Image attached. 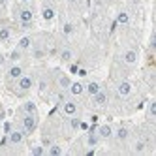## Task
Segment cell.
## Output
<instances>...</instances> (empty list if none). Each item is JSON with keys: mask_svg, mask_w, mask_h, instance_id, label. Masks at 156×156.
Listing matches in <instances>:
<instances>
[{"mask_svg": "<svg viewBox=\"0 0 156 156\" xmlns=\"http://www.w3.org/2000/svg\"><path fill=\"white\" fill-rule=\"evenodd\" d=\"M23 126H25V132H34L36 130V119L32 117V115H27L25 119H23Z\"/></svg>", "mask_w": 156, "mask_h": 156, "instance_id": "1", "label": "cell"}, {"mask_svg": "<svg viewBox=\"0 0 156 156\" xmlns=\"http://www.w3.org/2000/svg\"><path fill=\"white\" fill-rule=\"evenodd\" d=\"M117 92H119V96H122V98L130 96V92H132V85H130L128 81H122V83L119 85V88H117Z\"/></svg>", "mask_w": 156, "mask_h": 156, "instance_id": "2", "label": "cell"}, {"mask_svg": "<svg viewBox=\"0 0 156 156\" xmlns=\"http://www.w3.org/2000/svg\"><path fill=\"white\" fill-rule=\"evenodd\" d=\"M70 92L73 94V96H81L83 92H85V87H83V83H79V81H73V83H70Z\"/></svg>", "mask_w": 156, "mask_h": 156, "instance_id": "3", "label": "cell"}, {"mask_svg": "<svg viewBox=\"0 0 156 156\" xmlns=\"http://www.w3.org/2000/svg\"><path fill=\"white\" fill-rule=\"evenodd\" d=\"M32 83H34V81H32V77H27V75H21L19 77V88H21V90H30Z\"/></svg>", "mask_w": 156, "mask_h": 156, "instance_id": "4", "label": "cell"}, {"mask_svg": "<svg viewBox=\"0 0 156 156\" xmlns=\"http://www.w3.org/2000/svg\"><path fill=\"white\" fill-rule=\"evenodd\" d=\"M98 133H100V137L107 139V137H111V136H113V128H111L109 124H102V126L98 128Z\"/></svg>", "mask_w": 156, "mask_h": 156, "instance_id": "5", "label": "cell"}, {"mask_svg": "<svg viewBox=\"0 0 156 156\" xmlns=\"http://www.w3.org/2000/svg\"><path fill=\"white\" fill-rule=\"evenodd\" d=\"M124 62H126V64H136V62H137V53L133 51V49L126 51V53H124Z\"/></svg>", "mask_w": 156, "mask_h": 156, "instance_id": "6", "label": "cell"}, {"mask_svg": "<svg viewBox=\"0 0 156 156\" xmlns=\"http://www.w3.org/2000/svg\"><path fill=\"white\" fill-rule=\"evenodd\" d=\"M62 111H64L66 115H70V117H73V115L77 113V105H75L73 102H66V104H64V107H62Z\"/></svg>", "mask_w": 156, "mask_h": 156, "instance_id": "7", "label": "cell"}, {"mask_svg": "<svg viewBox=\"0 0 156 156\" xmlns=\"http://www.w3.org/2000/svg\"><path fill=\"white\" fill-rule=\"evenodd\" d=\"M23 132H9V137H8V141L9 143H13V145H17V143H21L23 141Z\"/></svg>", "mask_w": 156, "mask_h": 156, "instance_id": "8", "label": "cell"}, {"mask_svg": "<svg viewBox=\"0 0 156 156\" xmlns=\"http://www.w3.org/2000/svg\"><path fill=\"white\" fill-rule=\"evenodd\" d=\"M8 75L12 77V79H19V77L23 75V68H21V66H12L9 72H8Z\"/></svg>", "mask_w": 156, "mask_h": 156, "instance_id": "9", "label": "cell"}, {"mask_svg": "<svg viewBox=\"0 0 156 156\" xmlns=\"http://www.w3.org/2000/svg\"><path fill=\"white\" fill-rule=\"evenodd\" d=\"M32 17H34V15H32V12H30V9H21L19 19L23 21L25 25H28V23H30V21H32Z\"/></svg>", "mask_w": 156, "mask_h": 156, "instance_id": "10", "label": "cell"}, {"mask_svg": "<svg viewBox=\"0 0 156 156\" xmlns=\"http://www.w3.org/2000/svg\"><path fill=\"white\" fill-rule=\"evenodd\" d=\"M94 102H96V104H100V105H104V104L107 102V96H105V92L98 90V92L94 94Z\"/></svg>", "mask_w": 156, "mask_h": 156, "instance_id": "11", "label": "cell"}, {"mask_svg": "<svg viewBox=\"0 0 156 156\" xmlns=\"http://www.w3.org/2000/svg\"><path fill=\"white\" fill-rule=\"evenodd\" d=\"M98 90H100V85H98L96 81H90V83L87 85V92L90 94V96H94V94H96Z\"/></svg>", "mask_w": 156, "mask_h": 156, "instance_id": "12", "label": "cell"}, {"mask_svg": "<svg viewBox=\"0 0 156 156\" xmlns=\"http://www.w3.org/2000/svg\"><path fill=\"white\" fill-rule=\"evenodd\" d=\"M126 137H128V128H126V126H120V128L117 130V139L124 141Z\"/></svg>", "mask_w": 156, "mask_h": 156, "instance_id": "13", "label": "cell"}, {"mask_svg": "<svg viewBox=\"0 0 156 156\" xmlns=\"http://www.w3.org/2000/svg\"><path fill=\"white\" fill-rule=\"evenodd\" d=\"M128 21H130V15L126 12H120L117 15V23H120V25H128Z\"/></svg>", "mask_w": 156, "mask_h": 156, "instance_id": "14", "label": "cell"}, {"mask_svg": "<svg viewBox=\"0 0 156 156\" xmlns=\"http://www.w3.org/2000/svg\"><path fill=\"white\" fill-rule=\"evenodd\" d=\"M41 15H43V19H45V21H51V19H55V9L53 8H45L41 12Z\"/></svg>", "mask_w": 156, "mask_h": 156, "instance_id": "15", "label": "cell"}, {"mask_svg": "<svg viewBox=\"0 0 156 156\" xmlns=\"http://www.w3.org/2000/svg\"><path fill=\"white\" fill-rule=\"evenodd\" d=\"M30 47V38L25 36V38H21L19 40V49H28Z\"/></svg>", "mask_w": 156, "mask_h": 156, "instance_id": "16", "label": "cell"}, {"mask_svg": "<svg viewBox=\"0 0 156 156\" xmlns=\"http://www.w3.org/2000/svg\"><path fill=\"white\" fill-rule=\"evenodd\" d=\"M25 111H27L28 115H34V113H36V104H34V102H27V104H25Z\"/></svg>", "mask_w": 156, "mask_h": 156, "instance_id": "17", "label": "cell"}, {"mask_svg": "<svg viewBox=\"0 0 156 156\" xmlns=\"http://www.w3.org/2000/svg\"><path fill=\"white\" fill-rule=\"evenodd\" d=\"M49 154H51V156H60V154H62V149L58 147V145H53V147L49 149Z\"/></svg>", "mask_w": 156, "mask_h": 156, "instance_id": "18", "label": "cell"}, {"mask_svg": "<svg viewBox=\"0 0 156 156\" xmlns=\"http://www.w3.org/2000/svg\"><path fill=\"white\" fill-rule=\"evenodd\" d=\"M70 83H72V81H70V77H66V75L58 79V85H60L62 88H68V87H70Z\"/></svg>", "mask_w": 156, "mask_h": 156, "instance_id": "19", "label": "cell"}, {"mask_svg": "<svg viewBox=\"0 0 156 156\" xmlns=\"http://www.w3.org/2000/svg\"><path fill=\"white\" fill-rule=\"evenodd\" d=\"M87 143L90 145V147H94V145L98 143V137L94 136V132H90V133H88V139H87Z\"/></svg>", "mask_w": 156, "mask_h": 156, "instance_id": "20", "label": "cell"}, {"mask_svg": "<svg viewBox=\"0 0 156 156\" xmlns=\"http://www.w3.org/2000/svg\"><path fill=\"white\" fill-rule=\"evenodd\" d=\"M8 38H9V30H8V28H2V30H0V40L6 41Z\"/></svg>", "mask_w": 156, "mask_h": 156, "instance_id": "21", "label": "cell"}, {"mask_svg": "<svg viewBox=\"0 0 156 156\" xmlns=\"http://www.w3.org/2000/svg\"><path fill=\"white\" fill-rule=\"evenodd\" d=\"M79 124H81V120H79V119H72V120H70V126L75 128V130L79 128Z\"/></svg>", "mask_w": 156, "mask_h": 156, "instance_id": "22", "label": "cell"}, {"mask_svg": "<svg viewBox=\"0 0 156 156\" xmlns=\"http://www.w3.org/2000/svg\"><path fill=\"white\" fill-rule=\"evenodd\" d=\"M149 115H151V117L156 115V102H152V104L149 105Z\"/></svg>", "mask_w": 156, "mask_h": 156, "instance_id": "23", "label": "cell"}, {"mask_svg": "<svg viewBox=\"0 0 156 156\" xmlns=\"http://www.w3.org/2000/svg\"><path fill=\"white\" fill-rule=\"evenodd\" d=\"M32 154H34V156H41L43 154V149L41 147H34V149H32Z\"/></svg>", "mask_w": 156, "mask_h": 156, "instance_id": "24", "label": "cell"}, {"mask_svg": "<svg viewBox=\"0 0 156 156\" xmlns=\"http://www.w3.org/2000/svg\"><path fill=\"white\" fill-rule=\"evenodd\" d=\"M72 30H73V27H72L70 23H66V25H64V34H72Z\"/></svg>", "mask_w": 156, "mask_h": 156, "instance_id": "25", "label": "cell"}, {"mask_svg": "<svg viewBox=\"0 0 156 156\" xmlns=\"http://www.w3.org/2000/svg\"><path fill=\"white\" fill-rule=\"evenodd\" d=\"M72 58V53L70 51H62V60H70Z\"/></svg>", "mask_w": 156, "mask_h": 156, "instance_id": "26", "label": "cell"}, {"mask_svg": "<svg viewBox=\"0 0 156 156\" xmlns=\"http://www.w3.org/2000/svg\"><path fill=\"white\" fill-rule=\"evenodd\" d=\"M4 132H6V133L12 132V124H9V122H4Z\"/></svg>", "mask_w": 156, "mask_h": 156, "instance_id": "27", "label": "cell"}, {"mask_svg": "<svg viewBox=\"0 0 156 156\" xmlns=\"http://www.w3.org/2000/svg\"><path fill=\"white\" fill-rule=\"evenodd\" d=\"M143 149H145V143H137V145H136V151H137V152H141Z\"/></svg>", "mask_w": 156, "mask_h": 156, "instance_id": "28", "label": "cell"}, {"mask_svg": "<svg viewBox=\"0 0 156 156\" xmlns=\"http://www.w3.org/2000/svg\"><path fill=\"white\" fill-rule=\"evenodd\" d=\"M0 64H4V57H2V55H0Z\"/></svg>", "mask_w": 156, "mask_h": 156, "instance_id": "29", "label": "cell"}, {"mask_svg": "<svg viewBox=\"0 0 156 156\" xmlns=\"http://www.w3.org/2000/svg\"><path fill=\"white\" fill-rule=\"evenodd\" d=\"M23 2H27V0H23Z\"/></svg>", "mask_w": 156, "mask_h": 156, "instance_id": "30", "label": "cell"}]
</instances>
